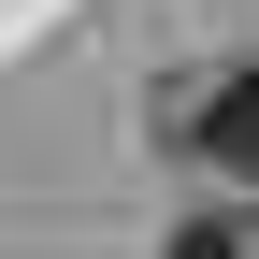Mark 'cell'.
Wrapping results in <instances>:
<instances>
[{
  "label": "cell",
  "mask_w": 259,
  "mask_h": 259,
  "mask_svg": "<svg viewBox=\"0 0 259 259\" xmlns=\"http://www.w3.org/2000/svg\"><path fill=\"white\" fill-rule=\"evenodd\" d=\"M202 158H216L231 187H259V58H245V72H216V101H202Z\"/></svg>",
  "instance_id": "obj_1"
},
{
  "label": "cell",
  "mask_w": 259,
  "mask_h": 259,
  "mask_svg": "<svg viewBox=\"0 0 259 259\" xmlns=\"http://www.w3.org/2000/svg\"><path fill=\"white\" fill-rule=\"evenodd\" d=\"M173 259H245V231H231V216H187V231H173Z\"/></svg>",
  "instance_id": "obj_2"
}]
</instances>
